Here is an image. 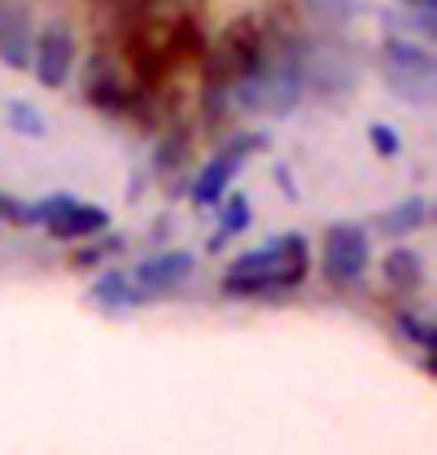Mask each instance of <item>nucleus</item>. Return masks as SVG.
Returning <instances> with one entry per match:
<instances>
[{
  "instance_id": "10",
  "label": "nucleus",
  "mask_w": 437,
  "mask_h": 455,
  "mask_svg": "<svg viewBox=\"0 0 437 455\" xmlns=\"http://www.w3.org/2000/svg\"><path fill=\"white\" fill-rule=\"evenodd\" d=\"M250 224H254V206L245 202V193H223V197H218V228H223V232L211 236V250H218L227 236L245 232Z\"/></svg>"
},
{
  "instance_id": "14",
  "label": "nucleus",
  "mask_w": 437,
  "mask_h": 455,
  "mask_svg": "<svg viewBox=\"0 0 437 455\" xmlns=\"http://www.w3.org/2000/svg\"><path fill=\"white\" fill-rule=\"evenodd\" d=\"M368 140H372V149H377L381 158H398V154H402V136H398L393 127H385V123H372V127H368Z\"/></svg>"
},
{
  "instance_id": "13",
  "label": "nucleus",
  "mask_w": 437,
  "mask_h": 455,
  "mask_svg": "<svg viewBox=\"0 0 437 455\" xmlns=\"http://www.w3.org/2000/svg\"><path fill=\"white\" fill-rule=\"evenodd\" d=\"M9 127H13L18 136H31V140H40V136L49 132L44 114L36 110L31 101H9Z\"/></svg>"
},
{
  "instance_id": "12",
  "label": "nucleus",
  "mask_w": 437,
  "mask_h": 455,
  "mask_svg": "<svg viewBox=\"0 0 437 455\" xmlns=\"http://www.w3.org/2000/svg\"><path fill=\"white\" fill-rule=\"evenodd\" d=\"M385 276H389V284L393 289H420V281H425V272H420V259L411 254V250H393L389 259H385Z\"/></svg>"
},
{
  "instance_id": "1",
  "label": "nucleus",
  "mask_w": 437,
  "mask_h": 455,
  "mask_svg": "<svg viewBox=\"0 0 437 455\" xmlns=\"http://www.w3.org/2000/svg\"><path fill=\"white\" fill-rule=\"evenodd\" d=\"M306 241L293 236H275L263 250L241 254L227 272H223V293L227 298H267V293H284L306 276Z\"/></svg>"
},
{
  "instance_id": "16",
  "label": "nucleus",
  "mask_w": 437,
  "mask_h": 455,
  "mask_svg": "<svg viewBox=\"0 0 437 455\" xmlns=\"http://www.w3.org/2000/svg\"><path fill=\"white\" fill-rule=\"evenodd\" d=\"M275 180H280V188H284V197H289V202H298V197H302V193H298V184H293V175H289L284 167H275Z\"/></svg>"
},
{
  "instance_id": "8",
  "label": "nucleus",
  "mask_w": 437,
  "mask_h": 455,
  "mask_svg": "<svg viewBox=\"0 0 437 455\" xmlns=\"http://www.w3.org/2000/svg\"><path fill=\"white\" fill-rule=\"evenodd\" d=\"M88 298H92L101 311H114V315H123V311H131V307L149 302V293L131 281V272H106L101 281L92 284V293H88Z\"/></svg>"
},
{
  "instance_id": "3",
  "label": "nucleus",
  "mask_w": 437,
  "mask_h": 455,
  "mask_svg": "<svg viewBox=\"0 0 437 455\" xmlns=\"http://www.w3.org/2000/svg\"><path fill=\"white\" fill-rule=\"evenodd\" d=\"M385 70H389V84L402 101H411V106L433 101V53H425L420 44L393 40L385 49Z\"/></svg>"
},
{
  "instance_id": "4",
  "label": "nucleus",
  "mask_w": 437,
  "mask_h": 455,
  "mask_svg": "<svg viewBox=\"0 0 437 455\" xmlns=\"http://www.w3.org/2000/svg\"><path fill=\"white\" fill-rule=\"evenodd\" d=\"M372 263V245H368V232L359 224H332L324 236V276L332 284H354L363 281Z\"/></svg>"
},
{
  "instance_id": "6",
  "label": "nucleus",
  "mask_w": 437,
  "mask_h": 455,
  "mask_svg": "<svg viewBox=\"0 0 437 455\" xmlns=\"http://www.w3.org/2000/svg\"><path fill=\"white\" fill-rule=\"evenodd\" d=\"M31 66H36V79L44 88H66L70 84V70H75V36L66 22H49L36 44H31Z\"/></svg>"
},
{
  "instance_id": "5",
  "label": "nucleus",
  "mask_w": 437,
  "mask_h": 455,
  "mask_svg": "<svg viewBox=\"0 0 437 455\" xmlns=\"http://www.w3.org/2000/svg\"><path fill=\"white\" fill-rule=\"evenodd\" d=\"M258 145H263V136H236L227 149H218L215 158L206 163V171L197 175V184H193V206H202V211L218 206V197H223L227 184L236 180V171L245 167V154L258 149Z\"/></svg>"
},
{
  "instance_id": "17",
  "label": "nucleus",
  "mask_w": 437,
  "mask_h": 455,
  "mask_svg": "<svg viewBox=\"0 0 437 455\" xmlns=\"http://www.w3.org/2000/svg\"><path fill=\"white\" fill-rule=\"evenodd\" d=\"M18 211H22V206H13L9 197H0V220H18Z\"/></svg>"
},
{
  "instance_id": "15",
  "label": "nucleus",
  "mask_w": 437,
  "mask_h": 455,
  "mask_svg": "<svg viewBox=\"0 0 437 455\" xmlns=\"http://www.w3.org/2000/svg\"><path fill=\"white\" fill-rule=\"evenodd\" d=\"M398 324L407 329V338H411V341H420V346H429V355H433V346H437V329H433V320L425 324V320H411V315H398Z\"/></svg>"
},
{
  "instance_id": "2",
  "label": "nucleus",
  "mask_w": 437,
  "mask_h": 455,
  "mask_svg": "<svg viewBox=\"0 0 437 455\" xmlns=\"http://www.w3.org/2000/svg\"><path fill=\"white\" fill-rule=\"evenodd\" d=\"M18 220H22V224H44L57 241L101 236L109 228V215L101 206H88V202H79V197H70V193H53V197H44V202H36V206H22Z\"/></svg>"
},
{
  "instance_id": "11",
  "label": "nucleus",
  "mask_w": 437,
  "mask_h": 455,
  "mask_svg": "<svg viewBox=\"0 0 437 455\" xmlns=\"http://www.w3.org/2000/svg\"><path fill=\"white\" fill-rule=\"evenodd\" d=\"M433 211H429V202L425 197H407V202H398V206H389L381 215V232L389 236H407V232H416V228H425Z\"/></svg>"
},
{
  "instance_id": "9",
  "label": "nucleus",
  "mask_w": 437,
  "mask_h": 455,
  "mask_svg": "<svg viewBox=\"0 0 437 455\" xmlns=\"http://www.w3.org/2000/svg\"><path fill=\"white\" fill-rule=\"evenodd\" d=\"M0 61L13 70L31 66V27L22 9H0Z\"/></svg>"
},
{
  "instance_id": "7",
  "label": "nucleus",
  "mask_w": 437,
  "mask_h": 455,
  "mask_svg": "<svg viewBox=\"0 0 437 455\" xmlns=\"http://www.w3.org/2000/svg\"><path fill=\"white\" fill-rule=\"evenodd\" d=\"M193 267H197V259H193V254L171 250V254H158V259H145V263L131 272V281L154 298V293H166V289L184 284L188 276H193Z\"/></svg>"
}]
</instances>
